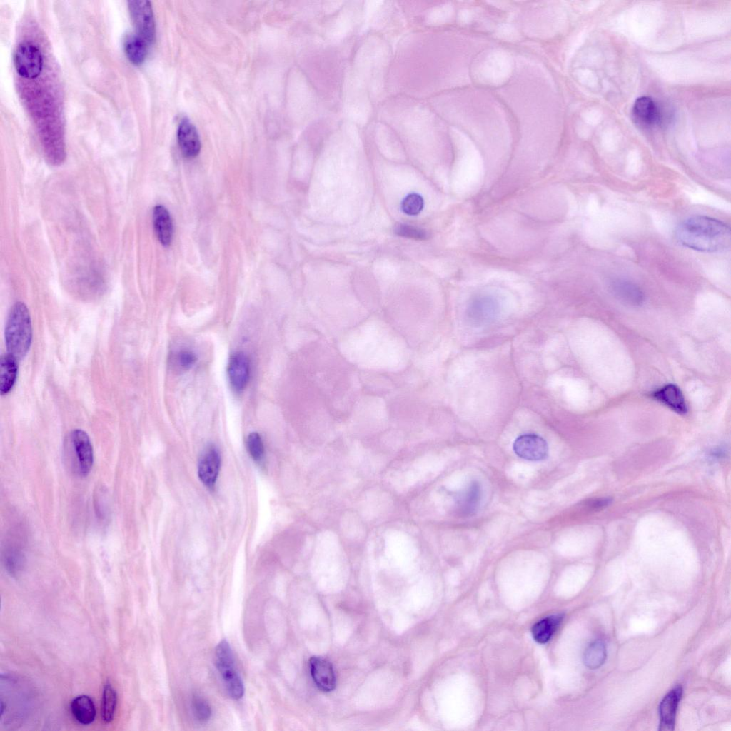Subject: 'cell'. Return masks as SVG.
<instances>
[{
  "label": "cell",
  "mask_w": 731,
  "mask_h": 731,
  "mask_svg": "<svg viewBox=\"0 0 731 731\" xmlns=\"http://www.w3.org/2000/svg\"><path fill=\"white\" fill-rule=\"evenodd\" d=\"M128 7L136 34L143 38L148 44L156 36V26L151 4L146 0H131Z\"/></svg>",
  "instance_id": "5"
},
{
  "label": "cell",
  "mask_w": 731,
  "mask_h": 731,
  "mask_svg": "<svg viewBox=\"0 0 731 731\" xmlns=\"http://www.w3.org/2000/svg\"><path fill=\"white\" fill-rule=\"evenodd\" d=\"M513 449L518 457L530 461L545 460L549 453L547 441L535 433L519 435L513 444Z\"/></svg>",
  "instance_id": "7"
},
{
  "label": "cell",
  "mask_w": 731,
  "mask_h": 731,
  "mask_svg": "<svg viewBox=\"0 0 731 731\" xmlns=\"http://www.w3.org/2000/svg\"><path fill=\"white\" fill-rule=\"evenodd\" d=\"M652 396L677 413L684 414L687 410L682 393L678 387L673 384L662 387L654 392Z\"/></svg>",
  "instance_id": "16"
},
{
  "label": "cell",
  "mask_w": 731,
  "mask_h": 731,
  "mask_svg": "<svg viewBox=\"0 0 731 731\" xmlns=\"http://www.w3.org/2000/svg\"><path fill=\"white\" fill-rule=\"evenodd\" d=\"M4 337L9 354L17 360L26 355L32 341V325L29 310L24 303L16 302L11 307Z\"/></svg>",
  "instance_id": "2"
},
{
  "label": "cell",
  "mask_w": 731,
  "mask_h": 731,
  "mask_svg": "<svg viewBox=\"0 0 731 731\" xmlns=\"http://www.w3.org/2000/svg\"><path fill=\"white\" fill-rule=\"evenodd\" d=\"M480 499V488L477 482L469 486L458 503V510L463 515H472L477 510Z\"/></svg>",
  "instance_id": "22"
},
{
  "label": "cell",
  "mask_w": 731,
  "mask_h": 731,
  "mask_svg": "<svg viewBox=\"0 0 731 731\" xmlns=\"http://www.w3.org/2000/svg\"><path fill=\"white\" fill-rule=\"evenodd\" d=\"M228 375L231 386L236 391H241L246 388L250 376V363L244 353L236 352L231 356L228 366Z\"/></svg>",
  "instance_id": "12"
},
{
  "label": "cell",
  "mask_w": 731,
  "mask_h": 731,
  "mask_svg": "<svg viewBox=\"0 0 731 731\" xmlns=\"http://www.w3.org/2000/svg\"><path fill=\"white\" fill-rule=\"evenodd\" d=\"M192 710L196 719L201 722H207L212 714L211 708L208 702L203 697L195 695L192 699Z\"/></svg>",
  "instance_id": "26"
},
{
  "label": "cell",
  "mask_w": 731,
  "mask_h": 731,
  "mask_svg": "<svg viewBox=\"0 0 731 731\" xmlns=\"http://www.w3.org/2000/svg\"><path fill=\"white\" fill-rule=\"evenodd\" d=\"M17 359L7 353L1 356L0 371V392L7 395L13 388L18 375Z\"/></svg>",
  "instance_id": "17"
},
{
  "label": "cell",
  "mask_w": 731,
  "mask_h": 731,
  "mask_svg": "<svg viewBox=\"0 0 731 731\" xmlns=\"http://www.w3.org/2000/svg\"><path fill=\"white\" fill-rule=\"evenodd\" d=\"M423 204V199L420 195L412 193L403 200L401 207L407 215L415 216L422 211Z\"/></svg>",
  "instance_id": "29"
},
{
  "label": "cell",
  "mask_w": 731,
  "mask_h": 731,
  "mask_svg": "<svg viewBox=\"0 0 731 731\" xmlns=\"http://www.w3.org/2000/svg\"><path fill=\"white\" fill-rule=\"evenodd\" d=\"M610 288L617 299L627 305L639 306L644 302L645 296L642 289L629 280L615 279L611 281Z\"/></svg>",
  "instance_id": "13"
},
{
  "label": "cell",
  "mask_w": 731,
  "mask_h": 731,
  "mask_svg": "<svg viewBox=\"0 0 731 731\" xmlns=\"http://www.w3.org/2000/svg\"><path fill=\"white\" fill-rule=\"evenodd\" d=\"M66 448L74 471L82 477L86 476L94 463L93 447L87 433L81 429L74 430L69 436Z\"/></svg>",
  "instance_id": "3"
},
{
  "label": "cell",
  "mask_w": 731,
  "mask_h": 731,
  "mask_svg": "<svg viewBox=\"0 0 731 731\" xmlns=\"http://www.w3.org/2000/svg\"><path fill=\"white\" fill-rule=\"evenodd\" d=\"M71 710L74 717L82 725H89L95 719V705L87 695H80L74 698L71 704Z\"/></svg>",
  "instance_id": "18"
},
{
  "label": "cell",
  "mask_w": 731,
  "mask_h": 731,
  "mask_svg": "<svg viewBox=\"0 0 731 731\" xmlns=\"http://www.w3.org/2000/svg\"><path fill=\"white\" fill-rule=\"evenodd\" d=\"M4 562L8 572L12 575H17L23 569L25 563L24 551L19 547L8 548L5 553Z\"/></svg>",
  "instance_id": "24"
},
{
  "label": "cell",
  "mask_w": 731,
  "mask_h": 731,
  "mask_svg": "<svg viewBox=\"0 0 731 731\" xmlns=\"http://www.w3.org/2000/svg\"><path fill=\"white\" fill-rule=\"evenodd\" d=\"M216 666L221 674L227 692L231 697L241 699L244 694V685L236 670L233 655L229 643L221 640L216 647Z\"/></svg>",
  "instance_id": "4"
},
{
  "label": "cell",
  "mask_w": 731,
  "mask_h": 731,
  "mask_svg": "<svg viewBox=\"0 0 731 731\" xmlns=\"http://www.w3.org/2000/svg\"><path fill=\"white\" fill-rule=\"evenodd\" d=\"M310 672L316 687L323 692L334 690L336 678L332 664L321 657H312L309 660Z\"/></svg>",
  "instance_id": "9"
},
{
  "label": "cell",
  "mask_w": 731,
  "mask_h": 731,
  "mask_svg": "<svg viewBox=\"0 0 731 731\" xmlns=\"http://www.w3.org/2000/svg\"><path fill=\"white\" fill-rule=\"evenodd\" d=\"M606 655L605 643L602 640H598L590 643L586 648L583 655V662L589 669H598L604 664Z\"/></svg>",
  "instance_id": "21"
},
{
  "label": "cell",
  "mask_w": 731,
  "mask_h": 731,
  "mask_svg": "<svg viewBox=\"0 0 731 731\" xmlns=\"http://www.w3.org/2000/svg\"><path fill=\"white\" fill-rule=\"evenodd\" d=\"M677 241L685 247L701 252H719L731 243L730 228L707 216L695 215L682 221L675 229Z\"/></svg>",
  "instance_id": "1"
},
{
  "label": "cell",
  "mask_w": 731,
  "mask_h": 731,
  "mask_svg": "<svg viewBox=\"0 0 731 731\" xmlns=\"http://www.w3.org/2000/svg\"><path fill=\"white\" fill-rule=\"evenodd\" d=\"M682 695V688L680 685H677L667 692L662 700L659 707V730H673L677 705Z\"/></svg>",
  "instance_id": "11"
},
{
  "label": "cell",
  "mask_w": 731,
  "mask_h": 731,
  "mask_svg": "<svg viewBox=\"0 0 731 731\" xmlns=\"http://www.w3.org/2000/svg\"><path fill=\"white\" fill-rule=\"evenodd\" d=\"M177 138L183 155L186 158H194L200 152L201 143L195 126L186 118L183 119L178 126Z\"/></svg>",
  "instance_id": "10"
},
{
  "label": "cell",
  "mask_w": 731,
  "mask_h": 731,
  "mask_svg": "<svg viewBox=\"0 0 731 731\" xmlns=\"http://www.w3.org/2000/svg\"><path fill=\"white\" fill-rule=\"evenodd\" d=\"M221 466V456L217 448L208 445L201 454L198 464V475L201 481L208 488H213L216 482Z\"/></svg>",
  "instance_id": "8"
},
{
  "label": "cell",
  "mask_w": 731,
  "mask_h": 731,
  "mask_svg": "<svg viewBox=\"0 0 731 731\" xmlns=\"http://www.w3.org/2000/svg\"><path fill=\"white\" fill-rule=\"evenodd\" d=\"M563 615H553L545 617L536 622L532 627L533 639L538 643L547 642L560 625Z\"/></svg>",
  "instance_id": "19"
},
{
  "label": "cell",
  "mask_w": 731,
  "mask_h": 731,
  "mask_svg": "<svg viewBox=\"0 0 731 731\" xmlns=\"http://www.w3.org/2000/svg\"><path fill=\"white\" fill-rule=\"evenodd\" d=\"M148 44L136 34L127 35L124 40V51L128 60L135 65L142 64L147 55Z\"/></svg>",
  "instance_id": "20"
},
{
  "label": "cell",
  "mask_w": 731,
  "mask_h": 731,
  "mask_svg": "<svg viewBox=\"0 0 731 731\" xmlns=\"http://www.w3.org/2000/svg\"><path fill=\"white\" fill-rule=\"evenodd\" d=\"M247 448L251 458L256 462H260L264 455V446L261 435L253 432L247 438Z\"/></svg>",
  "instance_id": "28"
},
{
  "label": "cell",
  "mask_w": 731,
  "mask_h": 731,
  "mask_svg": "<svg viewBox=\"0 0 731 731\" xmlns=\"http://www.w3.org/2000/svg\"><path fill=\"white\" fill-rule=\"evenodd\" d=\"M117 702V695L115 690L108 683L105 685L101 703L102 720L108 723L112 721Z\"/></svg>",
  "instance_id": "23"
},
{
  "label": "cell",
  "mask_w": 731,
  "mask_h": 731,
  "mask_svg": "<svg viewBox=\"0 0 731 731\" xmlns=\"http://www.w3.org/2000/svg\"><path fill=\"white\" fill-rule=\"evenodd\" d=\"M610 499L600 498V499H597V500H593L590 503V505L592 508H595V509H599V508H601L607 506L610 503Z\"/></svg>",
  "instance_id": "30"
},
{
  "label": "cell",
  "mask_w": 731,
  "mask_h": 731,
  "mask_svg": "<svg viewBox=\"0 0 731 731\" xmlns=\"http://www.w3.org/2000/svg\"><path fill=\"white\" fill-rule=\"evenodd\" d=\"M632 116L637 122L645 126L660 124L662 116L658 106L648 96H641L635 100Z\"/></svg>",
  "instance_id": "14"
},
{
  "label": "cell",
  "mask_w": 731,
  "mask_h": 731,
  "mask_svg": "<svg viewBox=\"0 0 731 731\" xmlns=\"http://www.w3.org/2000/svg\"><path fill=\"white\" fill-rule=\"evenodd\" d=\"M196 360L195 354L191 351L181 350L172 354L170 358L171 365L182 371L190 369Z\"/></svg>",
  "instance_id": "25"
},
{
  "label": "cell",
  "mask_w": 731,
  "mask_h": 731,
  "mask_svg": "<svg viewBox=\"0 0 731 731\" xmlns=\"http://www.w3.org/2000/svg\"><path fill=\"white\" fill-rule=\"evenodd\" d=\"M153 225L158 241L165 247L170 246L173 238V223L168 211L161 205L153 210Z\"/></svg>",
  "instance_id": "15"
},
{
  "label": "cell",
  "mask_w": 731,
  "mask_h": 731,
  "mask_svg": "<svg viewBox=\"0 0 731 731\" xmlns=\"http://www.w3.org/2000/svg\"><path fill=\"white\" fill-rule=\"evenodd\" d=\"M394 233L399 236L420 241L430 237L429 233L425 229L402 223L395 225Z\"/></svg>",
  "instance_id": "27"
},
{
  "label": "cell",
  "mask_w": 731,
  "mask_h": 731,
  "mask_svg": "<svg viewBox=\"0 0 731 731\" xmlns=\"http://www.w3.org/2000/svg\"><path fill=\"white\" fill-rule=\"evenodd\" d=\"M16 71L24 78L37 77L42 70L43 58L39 48L29 41L20 43L14 54Z\"/></svg>",
  "instance_id": "6"
}]
</instances>
